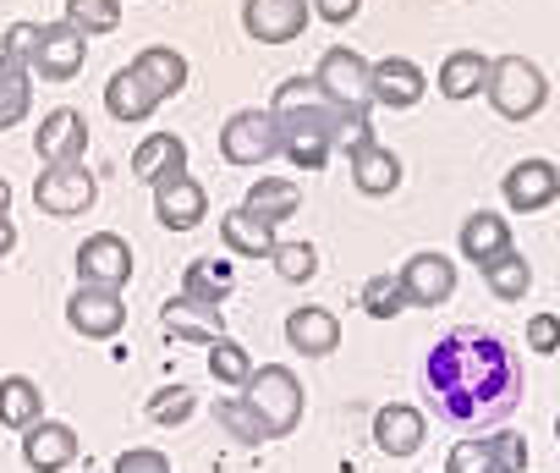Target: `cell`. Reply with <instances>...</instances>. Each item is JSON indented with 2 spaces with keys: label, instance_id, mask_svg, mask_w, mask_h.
<instances>
[{
  "label": "cell",
  "instance_id": "cell-27",
  "mask_svg": "<svg viewBox=\"0 0 560 473\" xmlns=\"http://www.w3.org/2000/svg\"><path fill=\"white\" fill-rule=\"evenodd\" d=\"M45 418V391L28 374H7L0 380V424L7 429H28Z\"/></svg>",
  "mask_w": 560,
  "mask_h": 473
},
{
  "label": "cell",
  "instance_id": "cell-9",
  "mask_svg": "<svg viewBox=\"0 0 560 473\" xmlns=\"http://www.w3.org/2000/svg\"><path fill=\"white\" fill-rule=\"evenodd\" d=\"M423 94H429V78H423L418 61L385 56V61L369 67V100H374V105H385V111H412V105H423Z\"/></svg>",
  "mask_w": 560,
  "mask_h": 473
},
{
  "label": "cell",
  "instance_id": "cell-38",
  "mask_svg": "<svg viewBox=\"0 0 560 473\" xmlns=\"http://www.w3.org/2000/svg\"><path fill=\"white\" fill-rule=\"evenodd\" d=\"M445 473H500V468H494V451H489V435L456 440L451 457H445Z\"/></svg>",
  "mask_w": 560,
  "mask_h": 473
},
{
  "label": "cell",
  "instance_id": "cell-26",
  "mask_svg": "<svg viewBox=\"0 0 560 473\" xmlns=\"http://www.w3.org/2000/svg\"><path fill=\"white\" fill-rule=\"evenodd\" d=\"M483 83H489V61L478 56V50H451L445 61H440V94L445 100H472V94H483Z\"/></svg>",
  "mask_w": 560,
  "mask_h": 473
},
{
  "label": "cell",
  "instance_id": "cell-8",
  "mask_svg": "<svg viewBox=\"0 0 560 473\" xmlns=\"http://www.w3.org/2000/svg\"><path fill=\"white\" fill-rule=\"evenodd\" d=\"M83 61H89V39H83L78 28H67V23H45L28 72L45 78V83H72V78L83 72Z\"/></svg>",
  "mask_w": 560,
  "mask_h": 473
},
{
  "label": "cell",
  "instance_id": "cell-42",
  "mask_svg": "<svg viewBox=\"0 0 560 473\" xmlns=\"http://www.w3.org/2000/svg\"><path fill=\"white\" fill-rule=\"evenodd\" d=\"M116 473H171V457L154 451V446H132L116 457Z\"/></svg>",
  "mask_w": 560,
  "mask_h": 473
},
{
  "label": "cell",
  "instance_id": "cell-16",
  "mask_svg": "<svg viewBox=\"0 0 560 473\" xmlns=\"http://www.w3.org/2000/svg\"><path fill=\"white\" fill-rule=\"evenodd\" d=\"M154 215H160L165 231H192V226H203V215H209L203 182H192L187 171H182V176H165V182L154 187Z\"/></svg>",
  "mask_w": 560,
  "mask_h": 473
},
{
  "label": "cell",
  "instance_id": "cell-11",
  "mask_svg": "<svg viewBox=\"0 0 560 473\" xmlns=\"http://www.w3.org/2000/svg\"><path fill=\"white\" fill-rule=\"evenodd\" d=\"M500 193H505V204L516 215H538V209H549L560 198V171H555V160H538V154L533 160H516L505 171Z\"/></svg>",
  "mask_w": 560,
  "mask_h": 473
},
{
  "label": "cell",
  "instance_id": "cell-3",
  "mask_svg": "<svg viewBox=\"0 0 560 473\" xmlns=\"http://www.w3.org/2000/svg\"><path fill=\"white\" fill-rule=\"evenodd\" d=\"M483 94H489V105H494L505 122H527V116H538V111L549 105V78H544V67L527 61V56H500V61H489Z\"/></svg>",
  "mask_w": 560,
  "mask_h": 473
},
{
  "label": "cell",
  "instance_id": "cell-10",
  "mask_svg": "<svg viewBox=\"0 0 560 473\" xmlns=\"http://www.w3.org/2000/svg\"><path fill=\"white\" fill-rule=\"evenodd\" d=\"M34 154H39L45 165L83 160V154H89V116H83V111H72V105L45 111V122L34 127Z\"/></svg>",
  "mask_w": 560,
  "mask_h": 473
},
{
  "label": "cell",
  "instance_id": "cell-31",
  "mask_svg": "<svg viewBox=\"0 0 560 473\" xmlns=\"http://www.w3.org/2000/svg\"><path fill=\"white\" fill-rule=\"evenodd\" d=\"M67 28H78L83 39H100V34H116L121 28V0H67Z\"/></svg>",
  "mask_w": 560,
  "mask_h": 473
},
{
  "label": "cell",
  "instance_id": "cell-2",
  "mask_svg": "<svg viewBox=\"0 0 560 473\" xmlns=\"http://www.w3.org/2000/svg\"><path fill=\"white\" fill-rule=\"evenodd\" d=\"M242 402H247V413L264 424L269 440L292 435V429L303 424V380H298L287 364H264V369H253V380L242 385Z\"/></svg>",
  "mask_w": 560,
  "mask_h": 473
},
{
  "label": "cell",
  "instance_id": "cell-13",
  "mask_svg": "<svg viewBox=\"0 0 560 473\" xmlns=\"http://www.w3.org/2000/svg\"><path fill=\"white\" fill-rule=\"evenodd\" d=\"M242 28L258 45H292L308 28V0H247Z\"/></svg>",
  "mask_w": 560,
  "mask_h": 473
},
{
  "label": "cell",
  "instance_id": "cell-7",
  "mask_svg": "<svg viewBox=\"0 0 560 473\" xmlns=\"http://www.w3.org/2000/svg\"><path fill=\"white\" fill-rule=\"evenodd\" d=\"M127 281H132V249H127V236H116V231H94L89 243L78 249V287L121 292Z\"/></svg>",
  "mask_w": 560,
  "mask_h": 473
},
{
  "label": "cell",
  "instance_id": "cell-34",
  "mask_svg": "<svg viewBox=\"0 0 560 473\" xmlns=\"http://www.w3.org/2000/svg\"><path fill=\"white\" fill-rule=\"evenodd\" d=\"M269 259H275V276L292 281V287H303V281L319 276V249L314 243H275Z\"/></svg>",
  "mask_w": 560,
  "mask_h": 473
},
{
  "label": "cell",
  "instance_id": "cell-6",
  "mask_svg": "<svg viewBox=\"0 0 560 473\" xmlns=\"http://www.w3.org/2000/svg\"><path fill=\"white\" fill-rule=\"evenodd\" d=\"M280 154V127L269 111H236L220 127V160L225 165H264Z\"/></svg>",
  "mask_w": 560,
  "mask_h": 473
},
{
  "label": "cell",
  "instance_id": "cell-21",
  "mask_svg": "<svg viewBox=\"0 0 560 473\" xmlns=\"http://www.w3.org/2000/svg\"><path fill=\"white\" fill-rule=\"evenodd\" d=\"M220 243H225L236 259H269L280 236H275V226L258 220L253 209H225V215H220Z\"/></svg>",
  "mask_w": 560,
  "mask_h": 473
},
{
  "label": "cell",
  "instance_id": "cell-28",
  "mask_svg": "<svg viewBox=\"0 0 560 473\" xmlns=\"http://www.w3.org/2000/svg\"><path fill=\"white\" fill-rule=\"evenodd\" d=\"M149 83H154V94L160 100H176L182 89H187V56L182 50H171V45H149V50H138V61H132Z\"/></svg>",
  "mask_w": 560,
  "mask_h": 473
},
{
  "label": "cell",
  "instance_id": "cell-12",
  "mask_svg": "<svg viewBox=\"0 0 560 473\" xmlns=\"http://www.w3.org/2000/svg\"><path fill=\"white\" fill-rule=\"evenodd\" d=\"M67 325L89 342H110L121 325H127V303L121 292H105V287H78L67 298Z\"/></svg>",
  "mask_w": 560,
  "mask_h": 473
},
{
  "label": "cell",
  "instance_id": "cell-20",
  "mask_svg": "<svg viewBox=\"0 0 560 473\" xmlns=\"http://www.w3.org/2000/svg\"><path fill=\"white\" fill-rule=\"evenodd\" d=\"M187 171V143L176 132H149L138 149H132V182H149L160 187L165 176H182Z\"/></svg>",
  "mask_w": 560,
  "mask_h": 473
},
{
  "label": "cell",
  "instance_id": "cell-18",
  "mask_svg": "<svg viewBox=\"0 0 560 473\" xmlns=\"http://www.w3.org/2000/svg\"><path fill=\"white\" fill-rule=\"evenodd\" d=\"M423 435H429V424H423V413L412 402H390V407L374 413V446L385 457H418Z\"/></svg>",
  "mask_w": 560,
  "mask_h": 473
},
{
  "label": "cell",
  "instance_id": "cell-24",
  "mask_svg": "<svg viewBox=\"0 0 560 473\" xmlns=\"http://www.w3.org/2000/svg\"><path fill=\"white\" fill-rule=\"evenodd\" d=\"M160 325L171 331V336H187V342H214V336H225V314L214 309V303H192V298H171L165 309H160Z\"/></svg>",
  "mask_w": 560,
  "mask_h": 473
},
{
  "label": "cell",
  "instance_id": "cell-40",
  "mask_svg": "<svg viewBox=\"0 0 560 473\" xmlns=\"http://www.w3.org/2000/svg\"><path fill=\"white\" fill-rule=\"evenodd\" d=\"M527 353H538V358L560 353V314H533L527 320Z\"/></svg>",
  "mask_w": 560,
  "mask_h": 473
},
{
  "label": "cell",
  "instance_id": "cell-25",
  "mask_svg": "<svg viewBox=\"0 0 560 473\" xmlns=\"http://www.w3.org/2000/svg\"><path fill=\"white\" fill-rule=\"evenodd\" d=\"M242 209H253L258 220H269V226H280V220H292V215L303 209V187H298L292 176H258V182L247 187V198H242Z\"/></svg>",
  "mask_w": 560,
  "mask_h": 473
},
{
  "label": "cell",
  "instance_id": "cell-46",
  "mask_svg": "<svg viewBox=\"0 0 560 473\" xmlns=\"http://www.w3.org/2000/svg\"><path fill=\"white\" fill-rule=\"evenodd\" d=\"M555 440H560V418H555Z\"/></svg>",
  "mask_w": 560,
  "mask_h": 473
},
{
  "label": "cell",
  "instance_id": "cell-44",
  "mask_svg": "<svg viewBox=\"0 0 560 473\" xmlns=\"http://www.w3.org/2000/svg\"><path fill=\"white\" fill-rule=\"evenodd\" d=\"M18 249V226H12V215H0V259H7Z\"/></svg>",
  "mask_w": 560,
  "mask_h": 473
},
{
  "label": "cell",
  "instance_id": "cell-1",
  "mask_svg": "<svg viewBox=\"0 0 560 473\" xmlns=\"http://www.w3.org/2000/svg\"><path fill=\"white\" fill-rule=\"evenodd\" d=\"M423 391L451 429H494L522 402V358L505 336L456 325L423 353Z\"/></svg>",
  "mask_w": 560,
  "mask_h": 473
},
{
  "label": "cell",
  "instance_id": "cell-37",
  "mask_svg": "<svg viewBox=\"0 0 560 473\" xmlns=\"http://www.w3.org/2000/svg\"><path fill=\"white\" fill-rule=\"evenodd\" d=\"M198 413V396L187 391V385H160L154 396H149V424H187Z\"/></svg>",
  "mask_w": 560,
  "mask_h": 473
},
{
  "label": "cell",
  "instance_id": "cell-22",
  "mask_svg": "<svg viewBox=\"0 0 560 473\" xmlns=\"http://www.w3.org/2000/svg\"><path fill=\"white\" fill-rule=\"evenodd\" d=\"M462 259H472L478 270L489 265V259H500V254H511V220L505 215H489V209H478V215H467L462 220Z\"/></svg>",
  "mask_w": 560,
  "mask_h": 473
},
{
  "label": "cell",
  "instance_id": "cell-43",
  "mask_svg": "<svg viewBox=\"0 0 560 473\" xmlns=\"http://www.w3.org/2000/svg\"><path fill=\"white\" fill-rule=\"evenodd\" d=\"M358 12H363V0H314V18L330 23V28H347Z\"/></svg>",
  "mask_w": 560,
  "mask_h": 473
},
{
  "label": "cell",
  "instance_id": "cell-41",
  "mask_svg": "<svg viewBox=\"0 0 560 473\" xmlns=\"http://www.w3.org/2000/svg\"><path fill=\"white\" fill-rule=\"evenodd\" d=\"M34 45H39V23H12V28H7V45H0V56L18 61V67H28V61H34Z\"/></svg>",
  "mask_w": 560,
  "mask_h": 473
},
{
  "label": "cell",
  "instance_id": "cell-35",
  "mask_svg": "<svg viewBox=\"0 0 560 473\" xmlns=\"http://www.w3.org/2000/svg\"><path fill=\"white\" fill-rule=\"evenodd\" d=\"M363 309H369L374 320H396L401 309H412L401 276H390V270H385V276H369V281H363Z\"/></svg>",
  "mask_w": 560,
  "mask_h": 473
},
{
  "label": "cell",
  "instance_id": "cell-23",
  "mask_svg": "<svg viewBox=\"0 0 560 473\" xmlns=\"http://www.w3.org/2000/svg\"><path fill=\"white\" fill-rule=\"evenodd\" d=\"M352 187H358L363 198H390V193L401 187V154L385 149V143L358 149V154H352Z\"/></svg>",
  "mask_w": 560,
  "mask_h": 473
},
{
  "label": "cell",
  "instance_id": "cell-45",
  "mask_svg": "<svg viewBox=\"0 0 560 473\" xmlns=\"http://www.w3.org/2000/svg\"><path fill=\"white\" fill-rule=\"evenodd\" d=\"M0 215H12V182L0 176Z\"/></svg>",
  "mask_w": 560,
  "mask_h": 473
},
{
  "label": "cell",
  "instance_id": "cell-33",
  "mask_svg": "<svg viewBox=\"0 0 560 473\" xmlns=\"http://www.w3.org/2000/svg\"><path fill=\"white\" fill-rule=\"evenodd\" d=\"M209 374H214L220 385L242 391V385L253 380V358H247V347L231 342V336H214V342H209Z\"/></svg>",
  "mask_w": 560,
  "mask_h": 473
},
{
  "label": "cell",
  "instance_id": "cell-17",
  "mask_svg": "<svg viewBox=\"0 0 560 473\" xmlns=\"http://www.w3.org/2000/svg\"><path fill=\"white\" fill-rule=\"evenodd\" d=\"M287 347L303 353V358H330L341 347V320L319 303H303L287 314Z\"/></svg>",
  "mask_w": 560,
  "mask_h": 473
},
{
  "label": "cell",
  "instance_id": "cell-5",
  "mask_svg": "<svg viewBox=\"0 0 560 473\" xmlns=\"http://www.w3.org/2000/svg\"><path fill=\"white\" fill-rule=\"evenodd\" d=\"M369 67H374V61H363L358 50L330 45V50L319 56L314 83H319V94H325L336 111H369V105H374V100H369Z\"/></svg>",
  "mask_w": 560,
  "mask_h": 473
},
{
  "label": "cell",
  "instance_id": "cell-30",
  "mask_svg": "<svg viewBox=\"0 0 560 473\" xmlns=\"http://www.w3.org/2000/svg\"><path fill=\"white\" fill-rule=\"evenodd\" d=\"M483 287H489L500 303H522L527 287H533V270H527V259L511 249V254H500V259L483 265Z\"/></svg>",
  "mask_w": 560,
  "mask_h": 473
},
{
  "label": "cell",
  "instance_id": "cell-29",
  "mask_svg": "<svg viewBox=\"0 0 560 473\" xmlns=\"http://www.w3.org/2000/svg\"><path fill=\"white\" fill-rule=\"evenodd\" d=\"M28 111H34V72L0 56V132L18 127Z\"/></svg>",
  "mask_w": 560,
  "mask_h": 473
},
{
  "label": "cell",
  "instance_id": "cell-15",
  "mask_svg": "<svg viewBox=\"0 0 560 473\" xmlns=\"http://www.w3.org/2000/svg\"><path fill=\"white\" fill-rule=\"evenodd\" d=\"M23 462L34 473H61L78 462V429L61 424V418H39L23 429Z\"/></svg>",
  "mask_w": 560,
  "mask_h": 473
},
{
  "label": "cell",
  "instance_id": "cell-36",
  "mask_svg": "<svg viewBox=\"0 0 560 473\" xmlns=\"http://www.w3.org/2000/svg\"><path fill=\"white\" fill-rule=\"evenodd\" d=\"M214 424L231 435V440H242V446H264L269 435H264V424L247 413V402L242 396H225V402H214Z\"/></svg>",
  "mask_w": 560,
  "mask_h": 473
},
{
  "label": "cell",
  "instance_id": "cell-39",
  "mask_svg": "<svg viewBox=\"0 0 560 473\" xmlns=\"http://www.w3.org/2000/svg\"><path fill=\"white\" fill-rule=\"evenodd\" d=\"M489 451H494V468L500 473H527V440L522 435L500 429V435H489Z\"/></svg>",
  "mask_w": 560,
  "mask_h": 473
},
{
  "label": "cell",
  "instance_id": "cell-19",
  "mask_svg": "<svg viewBox=\"0 0 560 473\" xmlns=\"http://www.w3.org/2000/svg\"><path fill=\"white\" fill-rule=\"evenodd\" d=\"M165 100L154 94V83L138 72V67H121L110 83H105V111L116 116V122H127V127H138V122H149L154 111H160Z\"/></svg>",
  "mask_w": 560,
  "mask_h": 473
},
{
  "label": "cell",
  "instance_id": "cell-4",
  "mask_svg": "<svg viewBox=\"0 0 560 473\" xmlns=\"http://www.w3.org/2000/svg\"><path fill=\"white\" fill-rule=\"evenodd\" d=\"M100 198V176L89 171V160H67V165H45L39 182H34V204L56 220H72V215H89Z\"/></svg>",
  "mask_w": 560,
  "mask_h": 473
},
{
  "label": "cell",
  "instance_id": "cell-32",
  "mask_svg": "<svg viewBox=\"0 0 560 473\" xmlns=\"http://www.w3.org/2000/svg\"><path fill=\"white\" fill-rule=\"evenodd\" d=\"M225 292H231V270L225 265H214V259H192L187 265V276H182V298H192V303H225Z\"/></svg>",
  "mask_w": 560,
  "mask_h": 473
},
{
  "label": "cell",
  "instance_id": "cell-14",
  "mask_svg": "<svg viewBox=\"0 0 560 473\" xmlns=\"http://www.w3.org/2000/svg\"><path fill=\"white\" fill-rule=\"evenodd\" d=\"M401 287H407V303H412V309H440V303L456 292V265H451L445 254L423 249V254H412V259L401 265Z\"/></svg>",
  "mask_w": 560,
  "mask_h": 473
}]
</instances>
